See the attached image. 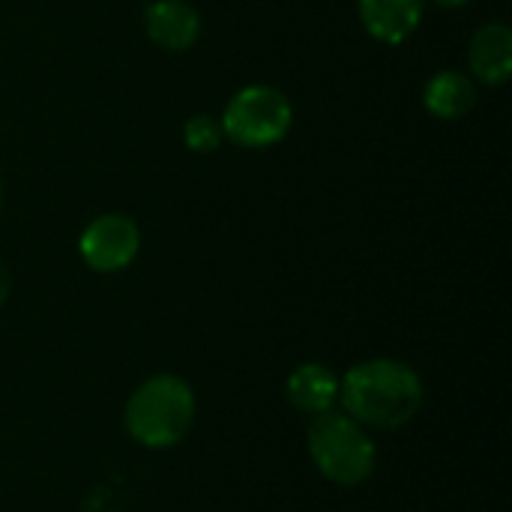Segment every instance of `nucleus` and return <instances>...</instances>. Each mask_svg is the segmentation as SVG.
<instances>
[{
	"instance_id": "1",
	"label": "nucleus",
	"mask_w": 512,
	"mask_h": 512,
	"mask_svg": "<svg viewBox=\"0 0 512 512\" xmlns=\"http://www.w3.org/2000/svg\"><path fill=\"white\" fill-rule=\"evenodd\" d=\"M345 414L360 426L402 429L423 408V381L402 360H366L345 372L339 381Z\"/></svg>"
},
{
	"instance_id": "2",
	"label": "nucleus",
	"mask_w": 512,
	"mask_h": 512,
	"mask_svg": "<svg viewBox=\"0 0 512 512\" xmlns=\"http://www.w3.org/2000/svg\"><path fill=\"white\" fill-rule=\"evenodd\" d=\"M123 423L147 450L177 447L195 423V393L177 375H153L129 396Z\"/></svg>"
},
{
	"instance_id": "3",
	"label": "nucleus",
	"mask_w": 512,
	"mask_h": 512,
	"mask_svg": "<svg viewBox=\"0 0 512 512\" xmlns=\"http://www.w3.org/2000/svg\"><path fill=\"white\" fill-rule=\"evenodd\" d=\"M306 444L315 468L336 486H360L375 474L378 450L366 429L348 414H318L309 426Z\"/></svg>"
},
{
	"instance_id": "4",
	"label": "nucleus",
	"mask_w": 512,
	"mask_h": 512,
	"mask_svg": "<svg viewBox=\"0 0 512 512\" xmlns=\"http://www.w3.org/2000/svg\"><path fill=\"white\" fill-rule=\"evenodd\" d=\"M219 123L225 138L237 147L267 150L288 138L294 126V105L279 87L249 84L231 96Z\"/></svg>"
},
{
	"instance_id": "5",
	"label": "nucleus",
	"mask_w": 512,
	"mask_h": 512,
	"mask_svg": "<svg viewBox=\"0 0 512 512\" xmlns=\"http://www.w3.org/2000/svg\"><path fill=\"white\" fill-rule=\"evenodd\" d=\"M78 252L93 273H120L141 252V228L126 213H102L81 231Z\"/></svg>"
},
{
	"instance_id": "6",
	"label": "nucleus",
	"mask_w": 512,
	"mask_h": 512,
	"mask_svg": "<svg viewBox=\"0 0 512 512\" xmlns=\"http://www.w3.org/2000/svg\"><path fill=\"white\" fill-rule=\"evenodd\" d=\"M201 27V12L186 0H150L144 9L147 39L171 54L195 48V42L201 39Z\"/></svg>"
},
{
	"instance_id": "7",
	"label": "nucleus",
	"mask_w": 512,
	"mask_h": 512,
	"mask_svg": "<svg viewBox=\"0 0 512 512\" xmlns=\"http://www.w3.org/2000/svg\"><path fill=\"white\" fill-rule=\"evenodd\" d=\"M357 12L372 39L384 45H402L417 33L426 0H357Z\"/></svg>"
},
{
	"instance_id": "8",
	"label": "nucleus",
	"mask_w": 512,
	"mask_h": 512,
	"mask_svg": "<svg viewBox=\"0 0 512 512\" xmlns=\"http://www.w3.org/2000/svg\"><path fill=\"white\" fill-rule=\"evenodd\" d=\"M471 78L486 87H501L512 78V30L504 21L483 24L468 45Z\"/></svg>"
},
{
	"instance_id": "9",
	"label": "nucleus",
	"mask_w": 512,
	"mask_h": 512,
	"mask_svg": "<svg viewBox=\"0 0 512 512\" xmlns=\"http://www.w3.org/2000/svg\"><path fill=\"white\" fill-rule=\"evenodd\" d=\"M477 105V81L459 69L435 72L423 87V108L438 120H462Z\"/></svg>"
},
{
	"instance_id": "10",
	"label": "nucleus",
	"mask_w": 512,
	"mask_h": 512,
	"mask_svg": "<svg viewBox=\"0 0 512 512\" xmlns=\"http://www.w3.org/2000/svg\"><path fill=\"white\" fill-rule=\"evenodd\" d=\"M288 402L303 414H324L339 402V378L321 363H303L288 375Z\"/></svg>"
},
{
	"instance_id": "11",
	"label": "nucleus",
	"mask_w": 512,
	"mask_h": 512,
	"mask_svg": "<svg viewBox=\"0 0 512 512\" xmlns=\"http://www.w3.org/2000/svg\"><path fill=\"white\" fill-rule=\"evenodd\" d=\"M222 141H225L222 123L210 114H195L183 123V144L192 153H213L222 147Z\"/></svg>"
},
{
	"instance_id": "12",
	"label": "nucleus",
	"mask_w": 512,
	"mask_h": 512,
	"mask_svg": "<svg viewBox=\"0 0 512 512\" xmlns=\"http://www.w3.org/2000/svg\"><path fill=\"white\" fill-rule=\"evenodd\" d=\"M9 291H12V276H9V270H6V264L0 261V306L9 300Z\"/></svg>"
},
{
	"instance_id": "13",
	"label": "nucleus",
	"mask_w": 512,
	"mask_h": 512,
	"mask_svg": "<svg viewBox=\"0 0 512 512\" xmlns=\"http://www.w3.org/2000/svg\"><path fill=\"white\" fill-rule=\"evenodd\" d=\"M435 3H441V6H447V9H459V6H468L471 0H435Z\"/></svg>"
},
{
	"instance_id": "14",
	"label": "nucleus",
	"mask_w": 512,
	"mask_h": 512,
	"mask_svg": "<svg viewBox=\"0 0 512 512\" xmlns=\"http://www.w3.org/2000/svg\"><path fill=\"white\" fill-rule=\"evenodd\" d=\"M0 213H3V183H0Z\"/></svg>"
}]
</instances>
